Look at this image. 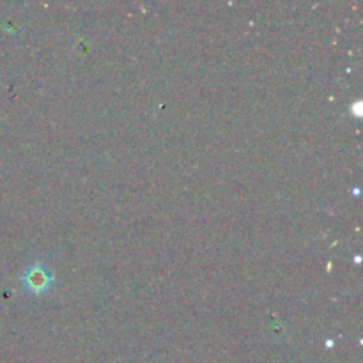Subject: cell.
<instances>
[{"instance_id":"1","label":"cell","mask_w":363,"mask_h":363,"mask_svg":"<svg viewBox=\"0 0 363 363\" xmlns=\"http://www.w3.org/2000/svg\"><path fill=\"white\" fill-rule=\"evenodd\" d=\"M25 286L32 291L34 294L43 293L48 289L50 286V273L41 264H34L32 268L27 269L25 273Z\"/></svg>"}]
</instances>
